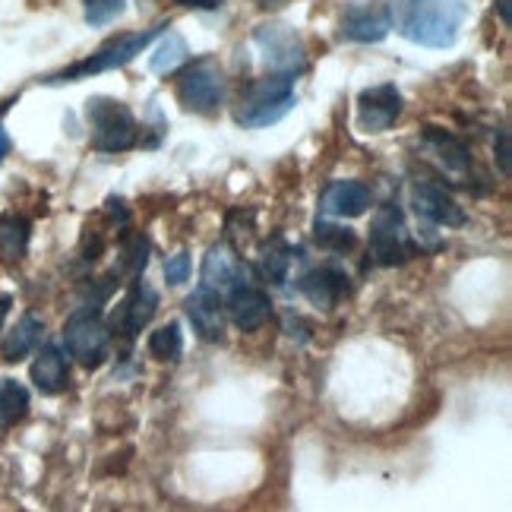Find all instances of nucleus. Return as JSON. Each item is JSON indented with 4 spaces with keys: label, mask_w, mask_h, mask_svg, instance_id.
I'll use <instances>...</instances> for the list:
<instances>
[{
    "label": "nucleus",
    "mask_w": 512,
    "mask_h": 512,
    "mask_svg": "<svg viewBox=\"0 0 512 512\" xmlns=\"http://www.w3.org/2000/svg\"><path fill=\"white\" fill-rule=\"evenodd\" d=\"M42 332H45V323L42 317H35V313H26L23 320H19L10 332H7V339H4V358L7 361H23L26 354L42 342Z\"/></svg>",
    "instance_id": "obj_20"
},
{
    "label": "nucleus",
    "mask_w": 512,
    "mask_h": 512,
    "mask_svg": "<svg viewBox=\"0 0 512 512\" xmlns=\"http://www.w3.org/2000/svg\"><path fill=\"white\" fill-rule=\"evenodd\" d=\"M373 203V193L361 181H332L320 196V212L332 219H358Z\"/></svg>",
    "instance_id": "obj_15"
},
{
    "label": "nucleus",
    "mask_w": 512,
    "mask_h": 512,
    "mask_svg": "<svg viewBox=\"0 0 512 512\" xmlns=\"http://www.w3.org/2000/svg\"><path fill=\"white\" fill-rule=\"evenodd\" d=\"M64 342L83 367H102L108 358V326L102 323L95 307L76 310L64 326Z\"/></svg>",
    "instance_id": "obj_8"
},
{
    "label": "nucleus",
    "mask_w": 512,
    "mask_h": 512,
    "mask_svg": "<svg viewBox=\"0 0 512 512\" xmlns=\"http://www.w3.org/2000/svg\"><path fill=\"white\" fill-rule=\"evenodd\" d=\"M260 266H263V275L272 285H282L285 275H288V266H291V250L282 241L269 244L260 256Z\"/></svg>",
    "instance_id": "obj_26"
},
{
    "label": "nucleus",
    "mask_w": 512,
    "mask_h": 512,
    "mask_svg": "<svg viewBox=\"0 0 512 512\" xmlns=\"http://www.w3.org/2000/svg\"><path fill=\"white\" fill-rule=\"evenodd\" d=\"M187 317L193 329L200 332V339L219 342L225 336V304L219 291H212L206 285L196 288L187 298Z\"/></svg>",
    "instance_id": "obj_14"
},
{
    "label": "nucleus",
    "mask_w": 512,
    "mask_h": 512,
    "mask_svg": "<svg viewBox=\"0 0 512 512\" xmlns=\"http://www.w3.org/2000/svg\"><path fill=\"white\" fill-rule=\"evenodd\" d=\"M402 111H405V98L392 83L364 89L358 95V127L364 133H386L402 117Z\"/></svg>",
    "instance_id": "obj_10"
},
{
    "label": "nucleus",
    "mask_w": 512,
    "mask_h": 512,
    "mask_svg": "<svg viewBox=\"0 0 512 512\" xmlns=\"http://www.w3.org/2000/svg\"><path fill=\"white\" fill-rule=\"evenodd\" d=\"M181 7H193V10H219L222 0H174Z\"/></svg>",
    "instance_id": "obj_32"
},
{
    "label": "nucleus",
    "mask_w": 512,
    "mask_h": 512,
    "mask_svg": "<svg viewBox=\"0 0 512 512\" xmlns=\"http://www.w3.org/2000/svg\"><path fill=\"white\" fill-rule=\"evenodd\" d=\"M263 4H269V0H263Z\"/></svg>",
    "instance_id": "obj_35"
},
{
    "label": "nucleus",
    "mask_w": 512,
    "mask_h": 512,
    "mask_svg": "<svg viewBox=\"0 0 512 512\" xmlns=\"http://www.w3.org/2000/svg\"><path fill=\"white\" fill-rule=\"evenodd\" d=\"M155 310H159V294H155V288L149 282L140 279V282H133V288L124 294V301L117 304L111 323H114L117 332H121V336L133 339L152 323Z\"/></svg>",
    "instance_id": "obj_12"
},
{
    "label": "nucleus",
    "mask_w": 512,
    "mask_h": 512,
    "mask_svg": "<svg viewBox=\"0 0 512 512\" xmlns=\"http://www.w3.org/2000/svg\"><path fill=\"white\" fill-rule=\"evenodd\" d=\"M494 152H497V168L503 177L512 174V149H509V130L500 127L497 136H494Z\"/></svg>",
    "instance_id": "obj_30"
},
{
    "label": "nucleus",
    "mask_w": 512,
    "mask_h": 512,
    "mask_svg": "<svg viewBox=\"0 0 512 512\" xmlns=\"http://www.w3.org/2000/svg\"><path fill=\"white\" fill-rule=\"evenodd\" d=\"M411 206L421 219L443 225V228H462L468 222L465 209L437 181H415L411 184Z\"/></svg>",
    "instance_id": "obj_11"
},
{
    "label": "nucleus",
    "mask_w": 512,
    "mask_h": 512,
    "mask_svg": "<svg viewBox=\"0 0 512 512\" xmlns=\"http://www.w3.org/2000/svg\"><path fill=\"white\" fill-rule=\"evenodd\" d=\"M10 294H0V326H4V320H7V310H10Z\"/></svg>",
    "instance_id": "obj_33"
},
{
    "label": "nucleus",
    "mask_w": 512,
    "mask_h": 512,
    "mask_svg": "<svg viewBox=\"0 0 512 512\" xmlns=\"http://www.w3.org/2000/svg\"><path fill=\"white\" fill-rule=\"evenodd\" d=\"M203 285L212 291L244 285V266L225 244H215L203 260Z\"/></svg>",
    "instance_id": "obj_19"
},
{
    "label": "nucleus",
    "mask_w": 512,
    "mask_h": 512,
    "mask_svg": "<svg viewBox=\"0 0 512 512\" xmlns=\"http://www.w3.org/2000/svg\"><path fill=\"white\" fill-rule=\"evenodd\" d=\"M190 57V48H187V42L181 35H174V32H168L165 38H162V45L152 51V57H149V70L152 73H174L177 67H181L184 61Z\"/></svg>",
    "instance_id": "obj_23"
},
{
    "label": "nucleus",
    "mask_w": 512,
    "mask_h": 512,
    "mask_svg": "<svg viewBox=\"0 0 512 512\" xmlns=\"http://www.w3.org/2000/svg\"><path fill=\"white\" fill-rule=\"evenodd\" d=\"M10 105H13V102H4V105H0V162H4L7 155H10V149H13V143H10V133L4 130V111H7Z\"/></svg>",
    "instance_id": "obj_31"
},
{
    "label": "nucleus",
    "mask_w": 512,
    "mask_h": 512,
    "mask_svg": "<svg viewBox=\"0 0 512 512\" xmlns=\"http://www.w3.org/2000/svg\"><path fill=\"white\" fill-rule=\"evenodd\" d=\"M177 102H181L187 111L193 114H215L222 108L225 98V73L219 67V61L212 57H200L193 61L174 83Z\"/></svg>",
    "instance_id": "obj_6"
},
{
    "label": "nucleus",
    "mask_w": 512,
    "mask_h": 512,
    "mask_svg": "<svg viewBox=\"0 0 512 512\" xmlns=\"http://www.w3.org/2000/svg\"><path fill=\"white\" fill-rule=\"evenodd\" d=\"M165 279L171 285H184L190 279V256L187 253H174L165 260Z\"/></svg>",
    "instance_id": "obj_29"
},
{
    "label": "nucleus",
    "mask_w": 512,
    "mask_h": 512,
    "mask_svg": "<svg viewBox=\"0 0 512 512\" xmlns=\"http://www.w3.org/2000/svg\"><path fill=\"white\" fill-rule=\"evenodd\" d=\"M497 10H500L503 26H509V23H512V19H509V0H497Z\"/></svg>",
    "instance_id": "obj_34"
},
{
    "label": "nucleus",
    "mask_w": 512,
    "mask_h": 512,
    "mask_svg": "<svg viewBox=\"0 0 512 512\" xmlns=\"http://www.w3.org/2000/svg\"><path fill=\"white\" fill-rule=\"evenodd\" d=\"M32 383L38 392H45V396H57V392H64L67 383H70V367H67V358L64 351L57 345H45L38 351V358L32 361Z\"/></svg>",
    "instance_id": "obj_18"
},
{
    "label": "nucleus",
    "mask_w": 512,
    "mask_h": 512,
    "mask_svg": "<svg viewBox=\"0 0 512 512\" xmlns=\"http://www.w3.org/2000/svg\"><path fill=\"white\" fill-rule=\"evenodd\" d=\"M146 263H149V244H146V238L127 241V247H124V269L136 275V272L146 269Z\"/></svg>",
    "instance_id": "obj_28"
},
{
    "label": "nucleus",
    "mask_w": 512,
    "mask_h": 512,
    "mask_svg": "<svg viewBox=\"0 0 512 512\" xmlns=\"http://www.w3.org/2000/svg\"><path fill=\"white\" fill-rule=\"evenodd\" d=\"M386 7L399 35L421 48H452L468 16L465 0H392Z\"/></svg>",
    "instance_id": "obj_1"
},
{
    "label": "nucleus",
    "mask_w": 512,
    "mask_h": 512,
    "mask_svg": "<svg viewBox=\"0 0 512 512\" xmlns=\"http://www.w3.org/2000/svg\"><path fill=\"white\" fill-rule=\"evenodd\" d=\"M421 146L437 159L449 174H468L471 171V149L440 127H424L421 133Z\"/></svg>",
    "instance_id": "obj_17"
},
{
    "label": "nucleus",
    "mask_w": 512,
    "mask_h": 512,
    "mask_svg": "<svg viewBox=\"0 0 512 512\" xmlns=\"http://www.w3.org/2000/svg\"><path fill=\"white\" fill-rule=\"evenodd\" d=\"M298 291L313 307L332 310L348 294V275L339 266H317V269H310V272L301 275Z\"/></svg>",
    "instance_id": "obj_13"
},
{
    "label": "nucleus",
    "mask_w": 512,
    "mask_h": 512,
    "mask_svg": "<svg viewBox=\"0 0 512 512\" xmlns=\"http://www.w3.org/2000/svg\"><path fill=\"white\" fill-rule=\"evenodd\" d=\"M298 105V95H294V80H285V76H263V80H253L241 102L238 111H234V121L247 130H260L269 124H279L282 117Z\"/></svg>",
    "instance_id": "obj_3"
},
{
    "label": "nucleus",
    "mask_w": 512,
    "mask_h": 512,
    "mask_svg": "<svg viewBox=\"0 0 512 512\" xmlns=\"http://www.w3.org/2000/svg\"><path fill=\"white\" fill-rule=\"evenodd\" d=\"M168 29V23H159L152 29H143V32H127V35H117V38H108V42L98 48L95 54H89L86 61L80 64H70L67 70H57L51 76H45V86H64V83H80V80H89V76H98V73H108V70H117V67H127L136 54H143L155 38H162V32Z\"/></svg>",
    "instance_id": "obj_2"
},
{
    "label": "nucleus",
    "mask_w": 512,
    "mask_h": 512,
    "mask_svg": "<svg viewBox=\"0 0 512 512\" xmlns=\"http://www.w3.org/2000/svg\"><path fill=\"white\" fill-rule=\"evenodd\" d=\"M86 121L92 130V149L98 152H124L136 143V117L121 98L111 95L89 98Z\"/></svg>",
    "instance_id": "obj_5"
},
{
    "label": "nucleus",
    "mask_w": 512,
    "mask_h": 512,
    "mask_svg": "<svg viewBox=\"0 0 512 512\" xmlns=\"http://www.w3.org/2000/svg\"><path fill=\"white\" fill-rule=\"evenodd\" d=\"M83 7H86V23L98 29V26H108L111 19L121 16L127 0H83Z\"/></svg>",
    "instance_id": "obj_27"
},
{
    "label": "nucleus",
    "mask_w": 512,
    "mask_h": 512,
    "mask_svg": "<svg viewBox=\"0 0 512 512\" xmlns=\"http://www.w3.org/2000/svg\"><path fill=\"white\" fill-rule=\"evenodd\" d=\"M29 415V392L16 380H0V430L19 424Z\"/></svg>",
    "instance_id": "obj_21"
},
{
    "label": "nucleus",
    "mask_w": 512,
    "mask_h": 512,
    "mask_svg": "<svg viewBox=\"0 0 512 512\" xmlns=\"http://www.w3.org/2000/svg\"><path fill=\"white\" fill-rule=\"evenodd\" d=\"M415 244L405 225V215L396 203H386L370 222V256L377 266H402L411 260Z\"/></svg>",
    "instance_id": "obj_7"
},
{
    "label": "nucleus",
    "mask_w": 512,
    "mask_h": 512,
    "mask_svg": "<svg viewBox=\"0 0 512 512\" xmlns=\"http://www.w3.org/2000/svg\"><path fill=\"white\" fill-rule=\"evenodd\" d=\"M228 313H231V323L241 332H253L269 320L272 301L266 291L253 285H234L228 294Z\"/></svg>",
    "instance_id": "obj_16"
},
{
    "label": "nucleus",
    "mask_w": 512,
    "mask_h": 512,
    "mask_svg": "<svg viewBox=\"0 0 512 512\" xmlns=\"http://www.w3.org/2000/svg\"><path fill=\"white\" fill-rule=\"evenodd\" d=\"M184 351V336H181V326L177 323H165L152 332L149 339V354L155 361H177Z\"/></svg>",
    "instance_id": "obj_24"
},
{
    "label": "nucleus",
    "mask_w": 512,
    "mask_h": 512,
    "mask_svg": "<svg viewBox=\"0 0 512 512\" xmlns=\"http://www.w3.org/2000/svg\"><path fill=\"white\" fill-rule=\"evenodd\" d=\"M313 241L329 253H348V250L358 247V234L345 225H332V222L320 219L317 225H313Z\"/></svg>",
    "instance_id": "obj_25"
},
{
    "label": "nucleus",
    "mask_w": 512,
    "mask_h": 512,
    "mask_svg": "<svg viewBox=\"0 0 512 512\" xmlns=\"http://www.w3.org/2000/svg\"><path fill=\"white\" fill-rule=\"evenodd\" d=\"M253 45L260 51V61L269 70V76H285L298 80L307 70V48L304 38L285 23H263L253 29Z\"/></svg>",
    "instance_id": "obj_4"
},
{
    "label": "nucleus",
    "mask_w": 512,
    "mask_h": 512,
    "mask_svg": "<svg viewBox=\"0 0 512 512\" xmlns=\"http://www.w3.org/2000/svg\"><path fill=\"white\" fill-rule=\"evenodd\" d=\"M389 32H392V19L383 0H348L345 4L339 19V35L345 42L377 45Z\"/></svg>",
    "instance_id": "obj_9"
},
{
    "label": "nucleus",
    "mask_w": 512,
    "mask_h": 512,
    "mask_svg": "<svg viewBox=\"0 0 512 512\" xmlns=\"http://www.w3.org/2000/svg\"><path fill=\"white\" fill-rule=\"evenodd\" d=\"M29 247V222L23 215H4L0 219V256L4 260H19Z\"/></svg>",
    "instance_id": "obj_22"
}]
</instances>
